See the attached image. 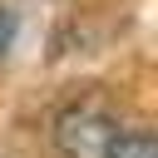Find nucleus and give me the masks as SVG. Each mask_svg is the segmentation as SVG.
<instances>
[{
  "instance_id": "f257e3e1",
  "label": "nucleus",
  "mask_w": 158,
  "mask_h": 158,
  "mask_svg": "<svg viewBox=\"0 0 158 158\" xmlns=\"http://www.w3.org/2000/svg\"><path fill=\"white\" fill-rule=\"evenodd\" d=\"M118 128L123 123L109 109H99V104H69V109L54 114L49 138H54V153L59 158H104V148H109V138Z\"/></svg>"
},
{
  "instance_id": "7ed1b4c3",
  "label": "nucleus",
  "mask_w": 158,
  "mask_h": 158,
  "mask_svg": "<svg viewBox=\"0 0 158 158\" xmlns=\"http://www.w3.org/2000/svg\"><path fill=\"white\" fill-rule=\"evenodd\" d=\"M15 30H20V25H15V10H10V5H0V59H5V54H10V44H15Z\"/></svg>"
},
{
  "instance_id": "f03ea898",
  "label": "nucleus",
  "mask_w": 158,
  "mask_h": 158,
  "mask_svg": "<svg viewBox=\"0 0 158 158\" xmlns=\"http://www.w3.org/2000/svg\"><path fill=\"white\" fill-rule=\"evenodd\" d=\"M104 158H158V138L148 133V128H118L114 138H109V148H104Z\"/></svg>"
}]
</instances>
